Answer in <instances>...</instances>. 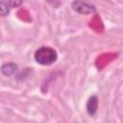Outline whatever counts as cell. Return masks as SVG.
Instances as JSON below:
<instances>
[{"instance_id": "cell-1", "label": "cell", "mask_w": 123, "mask_h": 123, "mask_svg": "<svg viewBox=\"0 0 123 123\" xmlns=\"http://www.w3.org/2000/svg\"><path fill=\"white\" fill-rule=\"evenodd\" d=\"M35 61L41 65H50L57 61L56 50L48 46H41L35 52Z\"/></svg>"}, {"instance_id": "cell-2", "label": "cell", "mask_w": 123, "mask_h": 123, "mask_svg": "<svg viewBox=\"0 0 123 123\" xmlns=\"http://www.w3.org/2000/svg\"><path fill=\"white\" fill-rule=\"evenodd\" d=\"M72 9L80 14H90L96 11L95 6L86 0H74L72 3Z\"/></svg>"}, {"instance_id": "cell-3", "label": "cell", "mask_w": 123, "mask_h": 123, "mask_svg": "<svg viewBox=\"0 0 123 123\" xmlns=\"http://www.w3.org/2000/svg\"><path fill=\"white\" fill-rule=\"evenodd\" d=\"M98 109V98L97 96L93 95L89 97L86 102V111L89 115H94Z\"/></svg>"}, {"instance_id": "cell-4", "label": "cell", "mask_w": 123, "mask_h": 123, "mask_svg": "<svg viewBox=\"0 0 123 123\" xmlns=\"http://www.w3.org/2000/svg\"><path fill=\"white\" fill-rule=\"evenodd\" d=\"M17 64H15L14 62H8V63H5L1 66V73L4 75V76H7V77H10L12 75H13L16 71H17Z\"/></svg>"}, {"instance_id": "cell-5", "label": "cell", "mask_w": 123, "mask_h": 123, "mask_svg": "<svg viewBox=\"0 0 123 123\" xmlns=\"http://www.w3.org/2000/svg\"><path fill=\"white\" fill-rule=\"evenodd\" d=\"M11 8L9 7L8 3L5 1H1L0 2V15L1 16H6L9 14Z\"/></svg>"}, {"instance_id": "cell-6", "label": "cell", "mask_w": 123, "mask_h": 123, "mask_svg": "<svg viewBox=\"0 0 123 123\" xmlns=\"http://www.w3.org/2000/svg\"><path fill=\"white\" fill-rule=\"evenodd\" d=\"M7 3L11 9H13V8L19 7L22 4V0H8Z\"/></svg>"}]
</instances>
